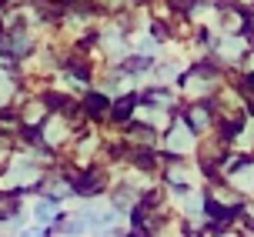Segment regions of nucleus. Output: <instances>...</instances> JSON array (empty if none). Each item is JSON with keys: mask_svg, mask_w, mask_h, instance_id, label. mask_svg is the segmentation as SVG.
Masks as SVG:
<instances>
[{"mask_svg": "<svg viewBox=\"0 0 254 237\" xmlns=\"http://www.w3.org/2000/svg\"><path fill=\"white\" fill-rule=\"evenodd\" d=\"M20 237H40V234H37V231H24Z\"/></svg>", "mask_w": 254, "mask_h": 237, "instance_id": "nucleus-3", "label": "nucleus"}, {"mask_svg": "<svg viewBox=\"0 0 254 237\" xmlns=\"http://www.w3.org/2000/svg\"><path fill=\"white\" fill-rule=\"evenodd\" d=\"M47 137H51V140H57V137H61V124H57V120L51 124V130H47Z\"/></svg>", "mask_w": 254, "mask_h": 237, "instance_id": "nucleus-2", "label": "nucleus"}, {"mask_svg": "<svg viewBox=\"0 0 254 237\" xmlns=\"http://www.w3.org/2000/svg\"><path fill=\"white\" fill-rule=\"evenodd\" d=\"M34 214H37V221L47 224V221H54V204L51 200H37V204H34Z\"/></svg>", "mask_w": 254, "mask_h": 237, "instance_id": "nucleus-1", "label": "nucleus"}]
</instances>
